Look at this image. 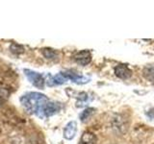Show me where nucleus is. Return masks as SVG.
Here are the masks:
<instances>
[{
	"instance_id": "1",
	"label": "nucleus",
	"mask_w": 154,
	"mask_h": 144,
	"mask_svg": "<svg viewBox=\"0 0 154 144\" xmlns=\"http://www.w3.org/2000/svg\"><path fill=\"white\" fill-rule=\"evenodd\" d=\"M17 88V77L16 72L6 64L0 61V107L7 102Z\"/></svg>"
},
{
	"instance_id": "2",
	"label": "nucleus",
	"mask_w": 154,
	"mask_h": 144,
	"mask_svg": "<svg viewBox=\"0 0 154 144\" xmlns=\"http://www.w3.org/2000/svg\"><path fill=\"white\" fill-rule=\"evenodd\" d=\"M73 59L76 64L79 65L86 66L91 62V53L89 50H82L74 55Z\"/></svg>"
},
{
	"instance_id": "3",
	"label": "nucleus",
	"mask_w": 154,
	"mask_h": 144,
	"mask_svg": "<svg viewBox=\"0 0 154 144\" xmlns=\"http://www.w3.org/2000/svg\"><path fill=\"white\" fill-rule=\"evenodd\" d=\"M115 74L119 79L127 80V79L130 78V77H131L132 71L126 64H119V65H117L115 67Z\"/></svg>"
},
{
	"instance_id": "4",
	"label": "nucleus",
	"mask_w": 154,
	"mask_h": 144,
	"mask_svg": "<svg viewBox=\"0 0 154 144\" xmlns=\"http://www.w3.org/2000/svg\"><path fill=\"white\" fill-rule=\"evenodd\" d=\"M63 76L65 77L66 79H70L71 81H73L74 83L76 84H86L88 83V82H90V79L87 78V77H84L82 76L78 73H74L73 71H66V72H64V73H62Z\"/></svg>"
},
{
	"instance_id": "5",
	"label": "nucleus",
	"mask_w": 154,
	"mask_h": 144,
	"mask_svg": "<svg viewBox=\"0 0 154 144\" xmlns=\"http://www.w3.org/2000/svg\"><path fill=\"white\" fill-rule=\"evenodd\" d=\"M77 133V123L75 121H70L66 124L64 129V137L67 140H71L76 136Z\"/></svg>"
},
{
	"instance_id": "6",
	"label": "nucleus",
	"mask_w": 154,
	"mask_h": 144,
	"mask_svg": "<svg viewBox=\"0 0 154 144\" xmlns=\"http://www.w3.org/2000/svg\"><path fill=\"white\" fill-rule=\"evenodd\" d=\"M26 72H28L27 76L29 80H30V82H32L33 85H35L36 86H38V88H43V84H45V81H43L42 77L40 75L36 73V72H33V71H29V70H26Z\"/></svg>"
},
{
	"instance_id": "7",
	"label": "nucleus",
	"mask_w": 154,
	"mask_h": 144,
	"mask_svg": "<svg viewBox=\"0 0 154 144\" xmlns=\"http://www.w3.org/2000/svg\"><path fill=\"white\" fill-rule=\"evenodd\" d=\"M60 105L57 104V103H50V102H47L45 104V106L43 107L42 109V112H45V115L47 116H50V115L56 113L58 110H60Z\"/></svg>"
},
{
	"instance_id": "8",
	"label": "nucleus",
	"mask_w": 154,
	"mask_h": 144,
	"mask_svg": "<svg viewBox=\"0 0 154 144\" xmlns=\"http://www.w3.org/2000/svg\"><path fill=\"white\" fill-rule=\"evenodd\" d=\"M96 137L91 132H85L80 138L79 144H95Z\"/></svg>"
},
{
	"instance_id": "9",
	"label": "nucleus",
	"mask_w": 154,
	"mask_h": 144,
	"mask_svg": "<svg viewBox=\"0 0 154 144\" xmlns=\"http://www.w3.org/2000/svg\"><path fill=\"white\" fill-rule=\"evenodd\" d=\"M143 75L146 80L153 82L154 81V65L153 64L146 65L143 70Z\"/></svg>"
},
{
	"instance_id": "10",
	"label": "nucleus",
	"mask_w": 154,
	"mask_h": 144,
	"mask_svg": "<svg viewBox=\"0 0 154 144\" xmlns=\"http://www.w3.org/2000/svg\"><path fill=\"white\" fill-rule=\"evenodd\" d=\"M94 108H87L84 112H82V113L80 114V119L82 122H85L87 121L91 115L94 114Z\"/></svg>"
},
{
	"instance_id": "11",
	"label": "nucleus",
	"mask_w": 154,
	"mask_h": 144,
	"mask_svg": "<svg viewBox=\"0 0 154 144\" xmlns=\"http://www.w3.org/2000/svg\"><path fill=\"white\" fill-rule=\"evenodd\" d=\"M42 54L46 59H55L57 57V53L53 49L50 48H45V49H42Z\"/></svg>"
}]
</instances>
